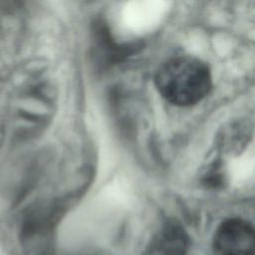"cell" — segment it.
<instances>
[{
  "label": "cell",
  "instance_id": "obj_1",
  "mask_svg": "<svg viewBox=\"0 0 255 255\" xmlns=\"http://www.w3.org/2000/svg\"><path fill=\"white\" fill-rule=\"evenodd\" d=\"M154 82L161 97L179 107L197 104L212 87L208 66L191 56H178L163 63L155 74Z\"/></svg>",
  "mask_w": 255,
  "mask_h": 255
},
{
  "label": "cell",
  "instance_id": "obj_2",
  "mask_svg": "<svg viewBox=\"0 0 255 255\" xmlns=\"http://www.w3.org/2000/svg\"><path fill=\"white\" fill-rule=\"evenodd\" d=\"M214 255H255V226L241 218L224 220L212 242Z\"/></svg>",
  "mask_w": 255,
  "mask_h": 255
},
{
  "label": "cell",
  "instance_id": "obj_3",
  "mask_svg": "<svg viewBox=\"0 0 255 255\" xmlns=\"http://www.w3.org/2000/svg\"><path fill=\"white\" fill-rule=\"evenodd\" d=\"M188 237L175 221H166L153 235L141 255H186Z\"/></svg>",
  "mask_w": 255,
  "mask_h": 255
}]
</instances>
